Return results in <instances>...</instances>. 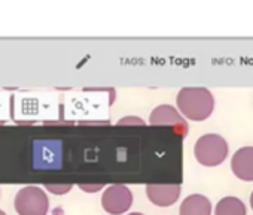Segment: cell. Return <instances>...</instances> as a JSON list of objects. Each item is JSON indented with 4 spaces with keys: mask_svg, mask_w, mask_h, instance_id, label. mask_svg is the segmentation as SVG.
Wrapping results in <instances>:
<instances>
[{
    "mask_svg": "<svg viewBox=\"0 0 253 215\" xmlns=\"http://www.w3.org/2000/svg\"><path fill=\"white\" fill-rule=\"evenodd\" d=\"M176 103L179 111L192 121L207 120L214 108L213 94L204 87H185L177 93Z\"/></svg>",
    "mask_w": 253,
    "mask_h": 215,
    "instance_id": "cell-1",
    "label": "cell"
},
{
    "mask_svg": "<svg viewBox=\"0 0 253 215\" xmlns=\"http://www.w3.org/2000/svg\"><path fill=\"white\" fill-rule=\"evenodd\" d=\"M194 156L197 161L206 167L219 166L228 156V144L222 136L216 133L204 135L195 142Z\"/></svg>",
    "mask_w": 253,
    "mask_h": 215,
    "instance_id": "cell-2",
    "label": "cell"
},
{
    "mask_svg": "<svg viewBox=\"0 0 253 215\" xmlns=\"http://www.w3.org/2000/svg\"><path fill=\"white\" fill-rule=\"evenodd\" d=\"M14 205L18 215H46L49 209L46 193L35 185L21 188L15 196Z\"/></svg>",
    "mask_w": 253,
    "mask_h": 215,
    "instance_id": "cell-3",
    "label": "cell"
},
{
    "mask_svg": "<svg viewBox=\"0 0 253 215\" xmlns=\"http://www.w3.org/2000/svg\"><path fill=\"white\" fill-rule=\"evenodd\" d=\"M103 209L110 215H121L125 214L133 205V193L128 187L113 184L106 188L101 196Z\"/></svg>",
    "mask_w": 253,
    "mask_h": 215,
    "instance_id": "cell-4",
    "label": "cell"
},
{
    "mask_svg": "<svg viewBox=\"0 0 253 215\" xmlns=\"http://www.w3.org/2000/svg\"><path fill=\"white\" fill-rule=\"evenodd\" d=\"M149 124L152 126H167L174 132L177 136L185 138L188 135V123L183 120V117L177 112L176 108L171 105H160L151 112Z\"/></svg>",
    "mask_w": 253,
    "mask_h": 215,
    "instance_id": "cell-5",
    "label": "cell"
},
{
    "mask_svg": "<svg viewBox=\"0 0 253 215\" xmlns=\"http://www.w3.org/2000/svg\"><path fill=\"white\" fill-rule=\"evenodd\" d=\"M180 184H149L146 187L148 199L154 205L161 208H167L176 203L180 196Z\"/></svg>",
    "mask_w": 253,
    "mask_h": 215,
    "instance_id": "cell-6",
    "label": "cell"
},
{
    "mask_svg": "<svg viewBox=\"0 0 253 215\" xmlns=\"http://www.w3.org/2000/svg\"><path fill=\"white\" fill-rule=\"evenodd\" d=\"M231 169L238 179L253 181V147H243L231 159Z\"/></svg>",
    "mask_w": 253,
    "mask_h": 215,
    "instance_id": "cell-7",
    "label": "cell"
},
{
    "mask_svg": "<svg viewBox=\"0 0 253 215\" xmlns=\"http://www.w3.org/2000/svg\"><path fill=\"white\" fill-rule=\"evenodd\" d=\"M180 215H211V203L203 194L188 196L179 209Z\"/></svg>",
    "mask_w": 253,
    "mask_h": 215,
    "instance_id": "cell-8",
    "label": "cell"
},
{
    "mask_svg": "<svg viewBox=\"0 0 253 215\" xmlns=\"http://www.w3.org/2000/svg\"><path fill=\"white\" fill-rule=\"evenodd\" d=\"M214 215H247L246 205L238 197H223L217 202Z\"/></svg>",
    "mask_w": 253,
    "mask_h": 215,
    "instance_id": "cell-9",
    "label": "cell"
},
{
    "mask_svg": "<svg viewBox=\"0 0 253 215\" xmlns=\"http://www.w3.org/2000/svg\"><path fill=\"white\" fill-rule=\"evenodd\" d=\"M46 190H49L51 193H54V194H66L67 191H70L72 190V185L70 184H67V185H46Z\"/></svg>",
    "mask_w": 253,
    "mask_h": 215,
    "instance_id": "cell-10",
    "label": "cell"
},
{
    "mask_svg": "<svg viewBox=\"0 0 253 215\" xmlns=\"http://www.w3.org/2000/svg\"><path fill=\"white\" fill-rule=\"evenodd\" d=\"M119 126H125V124H137V126H145V121L140 120L139 117H125L122 120L118 121Z\"/></svg>",
    "mask_w": 253,
    "mask_h": 215,
    "instance_id": "cell-11",
    "label": "cell"
},
{
    "mask_svg": "<svg viewBox=\"0 0 253 215\" xmlns=\"http://www.w3.org/2000/svg\"><path fill=\"white\" fill-rule=\"evenodd\" d=\"M82 190H85V191H88V193H94V191H97V190H101L103 188V185L101 184H98V185H79Z\"/></svg>",
    "mask_w": 253,
    "mask_h": 215,
    "instance_id": "cell-12",
    "label": "cell"
},
{
    "mask_svg": "<svg viewBox=\"0 0 253 215\" xmlns=\"http://www.w3.org/2000/svg\"><path fill=\"white\" fill-rule=\"evenodd\" d=\"M250 206H252V209H253V191H252V194H250Z\"/></svg>",
    "mask_w": 253,
    "mask_h": 215,
    "instance_id": "cell-13",
    "label": "cell"
},
{
    "mask_svg": "<svg viewBox=\"0 0 253 215\" xmlns=\"http://www.w3.org/2000/svg\"><path fill=\"white\" fill-rule=\"evenodd\" d=\"M128 215H143V214H140V212H133V214H128Z\"/></svg>",
    "mask_w": 253,
    "mask_h": 215,
    "instance_id": "cell-14",
    "label": "cell"
},
{
    "mask_svg": "<svg viewBox=\"0 0 253 215\" xmlns=\"http://www.w3.org/2000/svg\"><path fill=\"white\" fill-rule=\"evenodd\" d=\"M0 215H6V214H5V212H3L2 209H0Z\"/></svg>",
    "mask_w": 253,
    "mask_h": 215,
    "instance_id": "cell-15",
    "label": "cell"
}]
</instances>
